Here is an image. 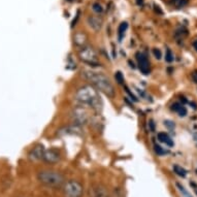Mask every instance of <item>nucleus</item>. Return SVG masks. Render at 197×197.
<instances>
[{"label":"nucleus","instance_id":"nucleus-5","mask_svg":"<svg viewBox=\"0 0 197 197\" xmlns=\"http://www.w3.org/2000/svg\"><path fill=\"white\" fill-rule=\"evenodd\" d=\"M71 117H72L73 122L75 123V125L87 124L91 119V116H90L89 111H88V107L84 106V105H79V106H76L71 112Z\"/></svg>","mask_w":197,"mask_h":197},{"label":"nucleus","instance_id":"nucleus-23","mask_svg":"<svg viewBox=\"0 0 197 197\" xmlns=\"http://www.w3.org/2000/svg\"><path fill=\"white\" fill-rule=\"evenodd\" d=\"M181 107V104L180 103H178V102H175L172 104V106H171V110L172 111H179V108Z\"/></svg>","mask_w":197,"mask_h":197},{"label":"nucleus","instance_id":"nucleus-7","mask_svg":"<svg viewBox=\"0 0 197 197\" xmlns=\"http://www.w3.org/2000/svg\"><path fill=\"white\" fill-rule=\"evenodd\" d=\"M88 197H108L107 189L102 185H93L88 191Z\"/></svg>","mask_w":197,"mask_h":197},{"label":"nucleus","instance_id":"nucleus-27","mask_svg":"<svg viewBox=\"0 0 197 197\" xmlns=\"http://www.w3.org/2000/svg\"><path fill=\"white\" fill-rule=\"evenodd\" d=\"M150 123H151V129H152L153 131H154V123H153V121H151Z\"/></svg>","mask_w":197,"mask_h":197},{"label":"nucleus","instance_id":"nucleus-9","mask_svg":"<svg viewBox=\"0 0 197 197\" xmlns=\"http://www.w3.org/2000/svg\"><path fill=\"white\" fill-rule=\"evenodd\" d=\"M136 58L138 60V65H139V69L142 71L143 75H148L150 73V62L148 60L147 56L143 53H137L136 54Z\"/></svg>","mask_w":197,"mask_h":197},{"label":"nucleus","instance_id":"nucleus-15","mask_svg":"<svg viewBox=\"0 0 197 197\" xmlns=\"http://www.w3.org/2000/svg\"><path fill=\"white\" fill-rule=\"evenodd\" d=\"M174 170L178 175H180L182 178H185L187 175V171H186L185 168H183L180 165H174Z\"/></svg>","mask_w":197,"mask_h":197},{"label":"nucleus","instance_id":"nucleus-19","mask_svg":"<svg viewBox=\"0 0 197 197\" xmlns=\"http://www.w3.org/2000/svg\"><path fill=\"white\" fill-rule=\"evenodd\" d=\"M115 77H116V80H117V82H118L119 84H120V85H122V84H124V77H123L122 73H121L120 71H118L117 73H116Z\"/></svg>","mask_w":197,"mask_h":197},{"label":"nucleus","instance_id":"nucleus-8","mask_svg":"<svg viewBox=\"0 0 197 197\" xmlns=\"http://www.w3.org/2000/svg\"><path fill=\"white\" fill-rule=\"evenodd\" d=\"M60 158H61L60 154H59L57 151L54 149H50V150L44 151L43 160L49 164H55L60 161Z\"/></svg>","mask_w":197,"mask_h":197},{"label":"nucleus","instance_id":"nucleus-1","mask_svg":"<svg viewBox=\"0 0 197 197\" xmlns=\"http://www.w3.org/2000/svg\"><path fill=\"white\" fill-rule=\"evenodd\" d=\"M82 75L97 91L102 92L104 95H106L108 97L115 96L114 86H112L111 80L103 72L95 71V70H84L82 72Z\"/></svg>","mask_w":197,"mask_h":197},{"label":"nucleus","instance_id":"nucleus-25","mask_svg":"<svg viewBox=\"0 0 197 197\" xmlns=\"http://www.w3.org/2000/svg\"><path fill=\"white\" fill-rule=\"evenodd\" d=\"M193 80H194V82L195 83H197V72H195V73H193Z\"/></svg>","mask_w":197,"mask_h":197},{"label":"nucleus","instance_id":"nucleus-24","mask_svg":"<svg viewBox=\"0 0 197 197\" xmlns=\"http://www.w3.org/2000/svg\"><path fill=\"white\" fill-rule=\"evenodd\" d=\"M164 123H165V125H166L168 128H174V124L172 122H170V121H165Z\"/></svg>","mask_w":197,"mask_h":197},{"label":"nucleus","instance_id":"nucleus-22","mask_svg":"<svg viewBox=\"0 0 197 197\" xmlns=\"http://www.w3.org/2000/svg\"><path fill=\"white\" fill-rule=\"evenodd\" d=\"M153 53H154V56L156 57L157 59H160L161 57H162V54H161V51L158 50V49H154L153 50Z\"/></svg>","mask_w":197,"mask_h":197},{"label":"nucleus","instance_id":"nucleus-12","mask_svg":"<svg viewBox=\"0 0 197 197\" xmlns=\"http://www.w3.org/2000/svg\"><path fill=\"white\" fill-rule=\"evenodd\" d=\"M158 139H159L161 143H165V145H167L169 147L174 146V142H172V139L166 134V133H164V132L158 133Z\"/></svg>","mask_w":197,"mask_h":197},{"label":"nucleus","instance_id":"nucleus-4","mask_svg":"<svg viewBox=\"0 0 197 197\" xmlns=\"http://www.w3.org/2000/svg\"><path fill=\"white\" fill-rule=\"evenodd\" d=\"M62 188L64 197H83L84 187L80 182L69 180L64 183Z\"/></svg>","mask_w":197,"mask_h":197},{"label":"nucleus","instance_id":"nucleus-28","mask_svg":"<svg viewBox=\"0 0 197 197\" xmlns=\"http://www.w3.org/2000/svg\"><path fill=\"white\" fill-rule=\"evenodd\" d=\"M137 4H143V0H137Z\"/></svg>","mask_w":197,"mask_h":197},{"label":"nucleus","instance_id":"nucleus-10","mask_svg":"<svg viewBox=\"0 0 197 197\" xmlns=\"http://www.w3.org/2000/svg\"><path fill=\"white\" fill-rule=\"evenodd\" d=\"M44 151H45V149H44V147L43 145H37V146H35L33 149L30 151V153H29V155H28V157H29V159L31 161L43 160Z\"/></svg>","mask_w":197,"mask_h":197},{"label":"nucleus","instance_id":"nucleus-6","mask_svg":"<svg viewBox=\"0 0 197 197\" xmlns=\"http://www.w3.org/2000/svg\"><path fill=\"white\" fill-rule=\"evenodd\" d=\"M80 59L86 64L91 66H97L99 65V58L92 48H84L80 52Z\"/></svg>","mask_w":197,"mask_h":197},{"label":"nucleus","instance_id":"nucleus-3","mask_svg":"<svg viewBox=\"0 0 197 197\" xmlns=\"http://www.w3.org/2000/svg\"><path fill=\"white\" fill-rule=\"evenodd\" d=\"M37 179L49 188H61L65 183L64 175L56 170H41L37 174Z\"/></svg>","mask_w":197,"mask_h":197},{"label":"nucleus","instance_id":"nucleus-18","mask_svg":"<svg viewBox=\"0 0 197 197\" xmlns=\"http://www.w3.org/2000/svg\"><path fill=\"white\" fill-rule=\"evenodd\" d=\"M165 60H166L168 63H170V62L174 61V54H172L169 49H168V50L166 51V55H165Z\"/></svg>","mask_w":197,"mask_h":197},{"label":"nucleus","instance_id":"nucleus-2","mask_svg":"<svg viewBox=\"0 0 197 197\" xmlns=\"http://www.w3.org/2000/svg\"><path fill=\"white\" fill-rule=\"evenodd\" d=\"M75 99L80 103L87 107H92L95 110H99L101 106V99L98 91L93 86H83L77 89L75 95Z\"/></svg>","mask_w":197,"mask_h":197},{"label":"nucleus","instance_id":"nucleus-13","mask_svg":"<svg viewBox=\"0 0 197 197\" xmlns=\"http://www.w3.org/2000/svg\"><path fill=\"white\" fill-rule=\"evenodd\" d=\"M128 28V24L126 22H123L120 24V26L118 28V38H119V41H122L123 37H124L126 30H127Z\"/></svg>","mask_w":197,"mask_h":197},{"label":"nucleus","instance_id":"nucleus-21","mask_svg":"<svg viewBox=\"0 0 197 197\" xmlns=\"http://www.w3.org/2000/svg\"><path fill=\"white\" fill-rule=\"evenodd\" d=\"M93 10L96 13H101L102 12V8H101V5L99 3H94L93 4Z\"/></svg>","mask_w":197,"mask_h":197},{"label":"nucleus","instance_id":"nucleus-16","mask_svg":"<svg viewBox=\"0 0 197 197\" xmlns=\"http://www.w3.org/2000/svg\"><path fill=\"white\" fill-rule=\"evenodd\" d=\"M108 197H124L121 189H115L111 194H108Z\"/></svg>","mask_w":197,"mask_h":197},{"label":"nucleus","instance_id":"nucleus-26","mask_svg":"<svg viewBox=\"0 0 197 197\" xmlns=\"http://www.w3.org/2000/svg\"><path fill=\"white\" fill-rule=\"evenodd\" d=\"M193 47H194V49L197 51V40H196V41H194V43H193Z\"/></svg>","mask_w":197,"mask_h":197},{"label":"nucleus","instance_id":"nucleus-11","mask_svg":"<svg viewBox=\"0 0 197 197\" xmlns=\"http://www.w3.org/2000/svg\"><path fill=\"white\" fill-rule=\"evenodd\" d=\"M80 131V128L79 127V125H75V126H68L64 129H61L59 133L60 134H79Z\"/></svg>","mask_w":197,"mask_h":197},{"label":"nucleus","instance_id":"nucleus-29","mask_svg":"<svg viewBox=\"0 0 197 197\" xmlns=\"http://www.w3.org/2000/svg\"><path fill=\"white\" fill-rule=\"evenodd\" d=\"M68 1H73V0H68Z\"/></svg>","mask_w":197,"mask_h":197},{"label":"nucleus","instance_id":"nucleus-20","mask_svg":"<svg viewBox=\"0 0 197 197\" xmlns=\"http://www.w3.org/2000/svg\"><path fill=\"white\" fill-rule=\"evenodd\" d=\"M178 112H179V115H180L181 117H184V116L187 115V110H186V107H185V106H183V105H181V107L179 108Z\"/></svg>","mask_w":197,"mask_h":197},{"label":"nucleus","instance_id":"nucleus-14","mask_svg":"<svg viewBox=\"0 0 197 197\" xmlns=\"http://www.w3.org/2000/svg\"><path fill=\"white\" fill-rule=\"evenodd\" d=\"M89 25L95 30L100 29L101 27V20L97 19V18H89Z\"/></svg>","mask_w":197,"mask_h":197},{"label":"nucleus","instance_id":"nucleus-17","mask_svg":"<svg viewBox=\"0 0 197 197\" xmlns=\"http://www.w3.org/2000/svg\"><path fill=\"white\" fill-rule=\"evenodd\" d=\"M154 150H155V152H156L158 155H165L167 153V151L166 150H164L162 147H160V146H158V145H155V147H154Z\"/></svg>","mask_w":197,"mask_h":197}]
</instances>
